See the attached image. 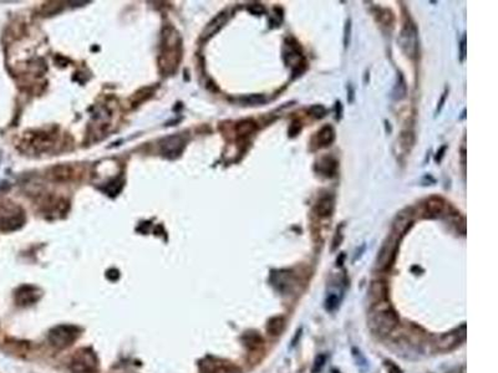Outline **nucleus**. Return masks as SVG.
I'll return each mask as SVG.
<instances>
[{"instance_id": "nucleus-1", "label": "nucleus", "mask_w": 498, "mask_h": 373, "mask_svg": "<svg viewBox=\"0 0 498 373\" xmlns=\"http://www.w3.org/2000/svg\"><path fill=\"white\" fill-rule=\"evenodd\" d=\"M398 326V317L396 312L388 305L376 304L369 316L370 330L378 337H386L392 334Z\"/></svg>"}, {"instance_id": "nucleus-2", "label": "nucleus", "mask_w": 498, "mask_h": 373, "mask_svg": "<svg viewBox=\"0 0 498 373\" xmlns=\"http://www.w3.org/2000/svg\"><path fill=\"white\" fill-rule=\"evenodd\" d=\"M78 336H80V330L74 325H58L50 330L48 340L52 346L64 350L72 346Z\"/></svg>"}, {"instance_id": "nucleus-3", "label": "nucleus", "mask_w": 498, "mask_h": 373, "mask_svg": "<svg viewBox=\"0 0 498 373\" xmlns=\"http://www.w3.org/2000/svg\"><path fill=\"white\" fill-rule=\"evenodd\" d=\"M71 373H98V361L92 351L81 349L70 361Z\"/></svg>"}, {"instance_id": "nucleus-4", "label": "nucleus", "mask_w": 498, "mask_h": 373, "mask_svg": "<svg viewBox=\"0 0 498 373\" xmlns=\"http://www.w3.org/2000/svg\"><path fill=\"white\" fill-rule=\"evenodd\" d=\"M398 42L408 56L415 57L418 54V30H416L415 25H406L398 36Z\"/></svg>"}, {"instance_id": "nucleus-5", "label": "nucleus", "mask_w": 498, "mask_h": 373, "mask_svg": "<svg viewBox=\"0 0 498 373\" xmlns=\"http://www.w3.org/2000/svg\"><path fill=\"white\" fill-rule=\"evenodd\" d=\"M164 51L161 54V59H164V62H161V66L166 67V70H168L170 66H172V68L177 67V62L178 60L176 57L180 56V52L177 51V47L180 46L178 42H177V32H172V35H164Z\"/></svg>"}, {"instance_id": "nucleus-6", "label": "nucleus", "mask_w": 498, "mask_h": 373, "mask_svg": "<svg viewBox=\"0 0 498 373\" xmlns=\"http://www.w3.org/2000/svg\"><path fill=\"white\" fill-rule=\"evenodd\" d=\"M464 327V326H462ZM456 330V331L452 332H447V334L442 335L441 337H438L436 342V347L438 351L446 352V351H451L454 347L458 346L462 341L464 340V336H466V330Z\"/></svg>"}, {"instance_id": "nucleus-7", "label": "nucleus", "mask_w": 498, "mask_h": 373, "mask_svg": "<svg viewBox=\"0 0 498 373\" xmlns=\"http://www.w3.org/2000/svg\"><path fill=\"white\" fill-rule=\"evenodd\" d=\"M184 139L181 136H170L160 143L161 153L167 158H176L184 148Z\"/></svg>"}, {"instance_id": "nucleus-8", "label": "nucleus", "mask_w": 498, "mask_h": 373, "mask_svg": "<svg viewBox=\"0 0 498 373\" xmlns=\"http://www.w3.org/2000/svg\"><path fill=\"white\" fill-rule=\"evenodd\" d=\"M42 298V291L32 285L22 286L15 294V300L20 306H30L36 304Z\"/></svg>"}, {"instance_id": "nucleus-9", "label": "nucleus", "mask_w": 498, "mask_h": 373, "mask_svg": "<svg viewBox=\"0 0 498 373\" xmlns=\"http://www.w3.org/2000/svg\"><path fill=\"white\" fill-rule=\"evenodd\" d=\"M202 373H240V369L230 362L220 360H206L202 365Z\"/></svg>"}, {"instance_id": "nucleus-10", "label": "nucleus", "mask_w": 498, "mask_h": 373, "mask_svg": "<svg viewBox=\"0 0 498 373\" xmlns=\"http://www.w3.org/2000/svg\"><path fill=\"white\" fill-rule=\"evenodd\" d=\"M25 218L22 213H9L0 218V230L5 233L15 232L24 225Z\"/></svg>"}, {"instance_id": "nucleus-11", "label": "nucleus", "mask_w": 498, "mask_h": 373, "mask_svg": "<svg viewBox=\"0 0 498 373\" xmlns=\"http://www.w3.org/2000/svg\"><path fill=\"white\" fill-rule=\"evenodd\" d=\"M396 248H398L396 247V242H392L391 239L384 244L380 253H378V261H376V265H378V269H385L390 265V263L394 259V255L396 253Z\"/></svg>"}, {"instance_id": "nucleus-12", "label": "nucleus", "mask_w": 498, "mask_h": 373, "mask_svg": "<svg viewBox=\"0 0 498 373\" xmlns=\"http://www.w3.org/2000/svg\"><path fill=\"white\" fill-rule=\"evenodd\" d=\"M227 17L228 16L226 12H222V14L218 15L217 17H214V19H213L212 21H210V24L207 25V27L204 29V31H203V35H202L203 39H210V37L213 36L216 32H218V30H220V27H222L223 25L226 24V21H227Z\"/></svg>"}, {"instance_id": "nucleus-13", "label": "nucleus", "mask_w": 498, "mask_h": 373, "mask_svg": "<svg viewBox=\"0 0 498 373\" xmlns=\"http://www.w3.org/2000/svg\"><path fill=\"white\" fill-rule=\"evenodd\" d=\"M284 326H286V319L283 316H274L268 320L266 332L270 337H278L283 332Z\"/></svg>"}, {"instance_id": "nucleus-14", "label": "nucleus", "mask_w": 498, "mask_h": 373, "mask_svg": "<svg viewBox=\"0 0 498 373\" xmlns=\"http://www.w3.org/2000/svg\"><path fill=\"white\" fill-rule=\"evenodd\" d=\"M332 209H334V199L330 195H326V197H322L319 202L316 203L314 208V212L316 213L319 217H328L332 213Z\"/></svg>"}, {"instance_id": "nucleus-15", "label": "nucleus", "mask_w": 498, "mask_h": 373, "mask_svg": "<svg viewBox=\"0 0 498 373\" xmlns=\"http://www.w3.org/2000/svg\"><path fill=\"white\" fill-rule=\"evenodd\" d=\"M334 138H335V132H334V129H332V127H330V126L322 127V128L320 129L319 132H318V136H316L318 146L319 147L329 146L330 143H332Z\"/></svg>"}, {"instance_id": "nucleus-16", "label": "nucleus", "mask_w": 498, "mask_h": 373, "mask_svg": "<svg viewBox=\"0 0 498 373\" xmlns=\"http://www.w3.org/2000/svg\"><path fill=\"white\" fill-rule=\"evenodd\" d=\"M336 167H338L336 161H335L334 158H332V157H325V158H322V161L318 163V169H319L322 174H325V176L328 177L334 176L335 171H336Z\"/></svg>"}, {"instance_id": "nucleus-17", "label": "nucleus", "mask_w": 498, "mask_h": 373, "mask_svg": "<svg viewBox=\"0 0 498 373\" xmlns=\"http://www.w3.org/2000/svg\"><path fill=\"white\" fill-rule=\"evenodd\" d=\"M52 174H54V179L56 181H68L74 177V172L71 167H66V166H60V167H55L52 169Z\"/></svg>"}, {"instance_id": "nucleus-18", "label": "nucleus", "mask_w": 498, "mask_h": 373, "mask_svg": "<svg viewBox=\"0 0 498 373\" xmlns=\"http://www.w3.org/2000/svg\"><path fill=\"white\" fill-rule=\"evenodd\" d=\"M243 341H244V345L249 347H256L262 342V339L256 332H247L243 336Z\"/></svg>"}, {"instance_id": "nucleus-19", "label": "nucleus", "mask_w": 498, "mask_h": 373, "mask_svg": "<svg viewBox=\"0 0 498 373\" xmlns=\"http://www.w3.org/2000/svg\"><path fill=\"white\" fill-rule=\"evenodd\" d=\"M428 208L431 213L438 214L442 209H444V202L440 198H431L428 203Z\"/></svg>"}, {"instance_id": "nucleus-20", "label": "nucleus", "mask_w": 498, "mask_h": 373, "mask_svg": "<svg viewBox=\"0 0 498 373\" xmlns=\"http://www.w3.org/2000/svg\"><path fill=\"white\" fill-rule=\"evenodd\" d=\"M264 101H266L264 96H262V95H252V96H249V97H244V98H243L242 102L246 103V105H258V103H263Z\"/></svg>"}, {"instance_id": "nucleus-21", "label": "nucleus", "mask_w": 498, "mask_h": 373, "mask_svg": "<svg viewBox=\"0 0 498 373\" xmlns=\"http://www.w3.org/2000/svg\"><path fill=\"white\" fill-rule=\"evenodd\" d=\"M338 305H339V299H338L336 295L332 294V295L328 296L326 301H325V306H326V310H329V311L335 310V309L338 308Z\"/></svg>"}, {"instance_id": "nucleus-22", "label": "nucleus", "mask_w": 498, "mask_h": 373, "mask_svg": "<svg viewBox=\"0 0 498 373\" xmlns=\"http://www.w3.org/2000/svg\"><path fill=\"white\" fill-rule=\"evenodd\" d=\"M256 128V124H254L252 121H244V122L238 124V132L240 134H247L249 132H252Z\"/></svg>"}, {"instance_id": "nucleus-23", "label": "nucleus", "mask_w": 498, "mask_h": 373, "mask_svg": "<svg viewBox=\"0 0 498 373\" xmlns=\"http://www.w3.org/2000/svg\"><path fill=\"white\" fill-rule=\"evenodd\" d=\"M324 364H325V356H324V355H320V356H318L316 360H315L314 370H312V372L316 373L318 371H320V370H322V367L324 366Z\"/></svg>"}, {"instance_id": "nucleus-24", "label": "nucleus", "mask_w": 498, "mask_h": 373, "mask_svg": "<svg viewBox=\"0 0 498 373\" xmlns=\"http://www.w3.org/2000/svg\"><path fill=\"white\" fill-rule=\"evenodd\" d=\"M310 112L315 117H322L325 115V108L322 105H315L310 108Z\"/></svg>"}, {"instance_id": "nucleus-25", "label": "nucleus", "mask_w": 498, "mask_h": 373, "mask_svg": "<svg viewBox=\"0 0 498 373\" xmlns=\"http://www.w3.org/2000/svg\"><path fill=\"white\" fill-rule=\"evenodd\" d=\"M386 366L388 369V373H401V370L392 362H386Z\"/></svg>"}, {"instance_id": "nucleus-26", "label": "nucleus", "mask_w": 498, "mask_h": 373, "mask_svg": "<svg viewBox=\"0 0 498 373\" xmlns=\"http://www.w3.org/2000/svg\"><path fill=\"white\" fill-rule=\"evenodd\" d=\"M349 34H350V20L346 22V26H345V47L348 46V40H349Z\"/></svg>"}, {"instance_id": "nucleus-27", "label": "nucleus", "mask_w": 498, "mask_h": 373, "mask_svg": "<svg viewBox=\"0 0 498 373\" xmlns=\"http://www.w3.org/2000/svg\"><path fill=\"white\" fill-rule=\"evenodd\" d=\"M464 47H466V39H464H464H462V44H461V50H462L461 55H462V59H464Z\"/></svg>"}]
</instances>
